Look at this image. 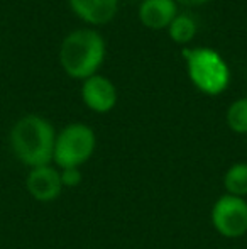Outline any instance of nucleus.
<instances>
[{
  "instance_id": "1",
  "label": "nucleus",
  "mask_w": 247,
  "mask_h": 249,
  "mask_svg": "<svg viewBox=\"0 0 247 249\" xmlns=\"http://www.w3.org/2000/svg\"><path fill=\"white\" fill-rule=\"evenodd\" d=\"M9 142L14 156L31 170L53 163L56 132L51 122L41 115L20 117L10 129Z\"/></svg>"
},
{
  "instance_id": "2",
  "label": "nucleus",
  "mask_w": 247,
  "mask_h": 249,
  "mask_svg": "<svg viewBox=\"0 0 247 249\" xmlns=\"http://www.w3.org/2000/svg\"><path fill=\"white\" fill-rule=\"evenodd\" d=\"M105 59V41L95 29H76L63 39L60 63L65 73L73 80H86L97 75Z\"/></svg>"
},
{
  "instance_id": "3",
  "label": "nucleus",
  "mask_w": 247,
  "mask_h": 249,
  "mask_svg": "<svg viewBox=\"0 0 247 249\" xmlns=\"http://www.w3.org/2000/svg\"><path fill=\"white\" fill-rule=\"evenodd\" d=\"M190 82L205 95H220L231 82V70L225 59L212 48L183 50Z\"/></svg>"
},
{
  "instance_id": "4",
  "label": "nucleus",
  "mask_w": 247,
  "mask_h": 249,
  "mask_svg": "<svg viewBox=\"0 0 247 249\" xmlns=\"http://www.w3.org/2000/svg\"><path fill=\"white\" fill-rule=\"evenodd\" d=\"M97 148L93 129L82 122H73L56 134L53 161L58 170L80 168L92 158Z\"/></svg>"
},
{
  "instance_id": "5",
  "label": "nucleus",
  "mask_w": 247,
  "mask_h": 249,
  "mask_svg": "<svg viewBox=\"0 0 247 249\" xmlns=\"http://www.w3.org/2000/svg\"><path fill=\"white\" fill-rule=\"evenodd\" d=\"M212 224L220 236L237 239L247 234V200L234 195H222L212 209Z\"/></svg>"
},
{
  "instance_id": "6",
  "label": "nucleus",
  "mask_w": 247,
  "mask_h": 249,
  "mask_svg": "<svg viewBox=\"0 0 247 249\" xmlns=\"http://www.w3.org/2000/svg\"><path fill=\"white\" fill-rule=\"evenodd\" d=\"M82 100L90 110L97 114H107L117 104V89L107 76L97 73L83 80Z\"/></svg>"
},
{
  "instance_id": "7",
  "label": "nucleus",
  "mask_w": 247,
  "mask_h": 249,
  "mask_svg": "<svg viewBox=\"0 0 247 249\" xmlns=\"http://www.w3.org/2000/svg\"><path fill=\"white\" fill-rule=\"evenodd\" d=\"M26 188L37 202H53L60 197L63 190L60 170L51 164L33 168L26 178Z\"/></svg>"
},
{
  "instance_id": "8",
  "label": "nucleus",
  "mask_w": 247,
  "mask_h": 249,
  "mask_svg": "<svg viewBox=\"0 0 247 249\" xmlns=\"http://www.w3.org/2000/svg\"><path fill=\"white\" fill-rule=\"evenodd\" d=\"M139 20L152 31L168 29L178 16V3L175 0H142L137 10Z\"/></svg>"
},
{
  "instance_id": "9",
  "label": "nucleus",
  "mask_w": 247,
  "mask_h": 249,
  "mask_svg": "<svg viewBox=\"0 0 247 249\" xmlns=\"http://www.w3.org/2000/svg\"><path fill=\"white\" fill-rule=\"evenodd\" d=\"M78 19L90 26H105L115 17L119 0H68Z\"/></svg>"
},
{
  "instance_id": "10",
  "label": "nucleus",
  "mask_w": 247,
  "mask_h": 249,
  "mask_svg": "<svg viewBox=\"0 0 247 249\" xmlns=\"http://www.w3.org/2000/svg\"><path fill=\"white\" fill-rule=\"evenodd\" d=\"M224 187L229 195L247 197V163H235L225 171Z\"/></svg>"
},
{
  "instance_id": "11",
  "label": "nucleus",
  "mask_w": 247,
  "mask_h": 249,
  "mask_svg": "<svg viewBox=\"0 0 247 249\" xmlns=\"http://www.w3.org/2000/svg\"><path fill=\"white\" fill-rule=\"evenodd\" d=\"M168 34L173 43L188 44L197 36V22L188 14H178L168 27Z\"/></svg>"
},
{
  "instance_id": "12",
  "label": "nucleus",
  "mask_w": 247,
  "mask_h": 249,
  "mask_svg": "<svg viewBox=\"0 0 247 249\" xmlns=\"http://www.w3.org/2000/svg\"><path fill=\"white\" fill-rule=\"evenodd\" d=\"M225 121L231 131L237 134H247V99H237L232 102L225 114Z\"/></svg>"
},
{
  "instance_id": "13",
  "label": "nucleus",
  "mask_w": 247,
  "mask_h": 249,
  "mask_svg": "<svg viewBox=\"0 0 247 249\" xmlns=\"http://www.w3.org/2000/svg\"><path fill=\"white\" fill-rule=\"evenodd\" d=\"M61 175V183L63 187H78L83 180V175L80 168H68V170H60Z\"/></svg>"
},
{
  "instance_id": "14",
  "label": "nucleus",
  "mask_w": 247,
  "mask_h": 249,
  "mask_svg": "<svg viewBox=\"0 0 247 249\" xmlns=\"http://www.w3.org/2000/svg\"><path fill=\"white\" fill-rule=\"evenodd\" d=\"M175 2L180 3V5H186V7H200V5L208 3L210 0H175Z\"/></svg>"
}]
</instances>
